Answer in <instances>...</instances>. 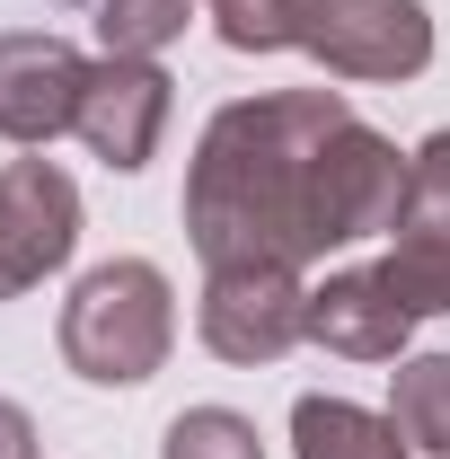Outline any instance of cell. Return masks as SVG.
Segmentation results:
<instances>
[{"instance_id":"1","label":"cell","mask_w":450,"mask_h":459,"mask_svg":"<svg viewBox=\"0 0 450 459\" xmlns=\"http://www.w3.org/2000/svg\"><path fill=\"white\" fill-rule=\"evenodd\" d=\"M406 212V151L344 89H274L203 124L186 169V238L203 265H309Z\"/></svg>"},{"instance_id":"2","label":"cell","mask_w":450,"mask_h":459,"mask_svg":"<svg viewBox=\"0 0 450 459\" xmlns=\"http://www.w3.org/2000/svg\"><path fill=\"white\" fill-rule=\"evenodd\" d=\"M177 344V291L151 256H107L62 300V362L89 389H142Z\"/></svg>"},{"instance_id":"3","label":"cell","mask_w":450,"mask_h":459,"mask_svg":"<svg viewBox=\"0 0 450 459\" xmlns=\"http://www.w3.org/2000/svg\"><path fill=\"white\" fill-rule=\"evenodd\" d=\"M291 45L336 80H415L433 62L424 0H291Z\"/></svg>"},{"instance_id":"4","label":"cell","mask_w":450,"mask_h":459,"mask_svg":"<svg viewBox=\"0 0 450 459\" xmlns=\"http://www.w3.org/2000/svg\"><path fill=\"white\" fill-rule=\"evenodd\" d=\"M195 327L238 371L282 362L291 344L309 336V283H300V265H212L203 300H195Z\"/></svg>"},{"instance_id":"5","label":"cell","mask_w":450,"mask_h":459,"mask_svg":"<svg viewBox=\"0 0 450 459\" xmlns=\"http://www.w3.org/2000/svg\"><path fill=\"white\" fill-rule=\"evenodd\" d=\"M80 247V186L54 160H9L0 169V300L36 291Z\"/></svg>"},{"instance_id":"6","label":"cell","mask_w":450,"mask_h":459,"mask_svg":"<svg viewBox=\"0 0 450 459\" xmlns=\"http://www.w3.org/2000/svg\"><path fill=\"white\" fill-rule=\"evenodd\" d=\"M80 89H89V54L62 45L54 27L0 36V142L45 151L62 133H80Z\"/></svg>"},{"instance_id":"7","label":"cell","mask_w":450,"mask_h":459,"mask_svg":"<svg viewBox=\"0 0 450 459\" xmlns=\"http://www.w3.org/2000/svg\"><path fill=\"white\" fill-rule=\"evenodd\" d=\"M160 133H169V71L142 54H98L89 89H80V142L115 177H133V169H151Z\"/></svg>"},{"instance_id":"8","label":"cell","mask_w":450,"mask_h":459,"mask_svg":"<svg viewBox=\"0 0 450 459\" xmlns=\"http://www.w3.org/2000/svg\"><path fill=\"white\" fill-rule=\"evenodd\" d=\"M406 300L380 283V265H344L327 283H309V344H327L344 362H406Z\"/></svg>"},{"instance_id":"9","label":"cell","mask_w":450,"mask_h":459,"mask_svg":"<svg viewBox=\"0 0 450 459\" xmlns=\"http://www.w3.org/2000/svg\"><path fill=\"white\" fill-rule=\"evenodd\" d=\"M291 451L300 459H406L389 415H371V406L353 398H300L291 406Z\"/></svg>"},{"instance_id":"10","label":"cell","mask_w":450,"mask_h":459,"mask_svg":"<svg viewBox=\"0 0 450 459\" xmlns=\"http://www.w3.org/2000/svg\"><path fill=\"white\" fill-rule=\"evenodd\" d=\"M389 424H397V442H406V451L450 459V353H415V362H397Z\"/></svg>"},{"instance_id":"11","label":"cell","mask_w":450,"mask_h":459,"mask_svg":"<svg viewBox=\"0 0 450 459\" xmlns=\"http://www.w3.org/2000/svg\"><path fill=\"white\" fill-rule=\"evenodd\" d=\"M186 18H195V0H89L98 45L107 54H142V62H160V45L186 36Z\"/></svg>"},{"instance_id":"12","label":"cell","mask_w":450,"mask_h":459,"mask_svg":"<svg viewBox=\"0 0 450 459\" xmlns=\"http://www.w3.org/2000/svg\"><path fill=\"white\" fill-rule=\"evenodd\" d=\"M389 238H433L450 247V133H433L424 151H406V212Z\"/></svg>"},{"instance_id":"13","label":"cell","mask_w":450,"mask_h":459,"mask_svg":"<svg viewBox=\"0 0 450 459\" xmlns=\"http://www.w3.org/2000/svg\"><path fill=\"white\" fill-rule=\"evenodd\" d=\"M160 459H265V442L238 406H186L160 433Z\"/></svg>"},{"instance_id":"14","label":"cell","mask_w":450,"mask_h":459,"mask_svg":"<svg viewBox=\"0 0 450 459\" xmlns=\"http://www.w3.org/2000/svg\"><path fill=\"white\" fill-rule=\"evenodd\" d=\"M380 283L406 300V318H450V247L433 238H397L380 256Z\"/></svg>"},{"instance_id":"15","label":"cell","mask_w":450,"mask_h":459,"mask_svg":"<svg viewBox=\"0 0 450 459\" xmlns=\"http://www.w3.org/2000/svg\"><path fill=\"white\" fill-rule=\"evenodd\" d=\"M229 54H282L291 45V0H203Z\"/></svg>"},{"instance_id":"16","label":"cell","mask_w":450,"mask_h":459,"mask_svg":"<svg viewBox=\"0 0 450 459\" xmlns=\"http://www.w3.org/2000/svg\"><path fill=\"white\" fill-rule=\"evenodd\" d=\"M0 459H36V424H27V406L0 398Z\"/></svg>"}]
</instances>
